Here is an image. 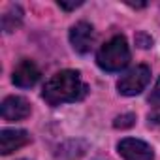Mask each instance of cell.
<instances>
[{
  "mask_svg": "<svg viewBox=\"0 0 160 160\" xmlns=\"http://www.w3.org/2000/svg\"><path fill=\"white\" fill-rule=\"evenodd\" d=\"M85 94H87V85L81 81V75L75 70H62L55 73L42 91V98L49 106L77 102L85 98Z\"/></svg>",
  "mask_w": 160,
  "mask_h": 160,
  "instance_id": "obj_1",
  "label": "cell"
},
{
  "mask_svg": "<svg viewBox=\"0 0 160 160\" xmlns=\"http://www.w3.org/2000/svg\"><path fill=\"white\" fill-rule=\"evenodd\" d=\"M96 62L106 72L122 70L130 62V49L124 36H113L109 42H106L96 55Z\"/></svg>",
  "mask_w": 160,
  "mask_h": 160,
  "instance_id": "obj_2",
  "label": "cell"
},
{
  "mask_svg": "<svg viewBox=\"0 0 160 160\" xmlns=\"http://www.w3.org/2000/svg\"><path fill=\"white\" fill-rule=\"evenodd\" d=\"M149 79H151V70H149V66L138 64V66L130 68V70L119 79L117 89H119V92L124 94V96H136V94H139V92L147 87Z\"/></svg>",
  "mask_w": 160,
  "mask_h": 160,
  "instance_id": "obj_3",
  "label": "cell"
},
{
  "mask_svg": "<svg viewBox=\"0 0 160 160\" xmlns=\"http://www.w3.org/2000/svg\"><path fill=\"white\" fill-rule=\"evenodd\" d=\"M119 154L124 158V160H152L154 158V152H152V147L147 145L145 141L141 139H134V138H126L122 139L119 145Z\"/></svg>",
  "mask_w": 160,
  "mask_h": 160,
  "instance_id": "obj_4",
  "label": "cell"
},
{
  "mask_svg": "<svg viewBox=\"0 0 160 160\" xmlns=\"http://www.w3.org/2000/svg\"><path fill=\"white\" fill-rule=\"evenodd\" d=\"M92 42H94V30L89 23L79 21L70 28V43L77 53L81 55L89 53L92 47Z\"/></svg>",
  "mask_w": 160,
  "mask_h": 160,
  "instance_id": "obj_5",
  "label": "cell"
},
{
  "mask_svg": "<svg viewBox=\"0 0 160 160\" xmlns=\"http://www.w3.org/2000/svg\"><path fill=\"white\" fill-rule=\"evenodd\" d=\"M0 111H2L4 121L15 122V121H23V119H27L30 115V104L21 96H8L2 102Z\"/></svg>",
  "mask_w": 160,
  "mask_h": 160,
  "instance_id": "obj_6",
  "label": "cell"
},
{
  "mask_svg": "<svg viewBox=\"0 0 160 160\" xmlns=\"http://www.w3.org/2000/svg\"><path fill=\"white\" fill-rule=\"evenodd\" d=\"M12 79H13V83H15L17 87L28 89V87H34V85L38 83V79H40V70H38V66H36L32 60L25 58V60H21V62L15 66Z\"/></svg>",
  "mask_w": 160,
  "mask_h": 160,
  "instance_id": "obj_7",
  "label": "cell"
},
{
  "mask_svg": "<svg viewBox=\"0 0 160 160\" xmlns=\"http://www.w3.org/2000/svg\"><path fill=\"white\" fill-rule=\"evenodd\" d=\"M27 143H30V134L27 130H2L0 132V151L2 154H10L21 147H25Z\"/></svg>",
  "mask_w": 160,
  "mask_h": 160,
  "instance_id": "obj_8",
  "label": "cell"
},
{
  "mask_svg": "<svg viewBox=\"0 0 160 160\" xmlns=\"http://www.w3.org/2000/svg\"><path fill=\"white\" fill-rule=\"evenodd\" d=\"M21 23H23V10L19 6H10L2 15V30L13 32L15 28L21 27Z\"/></svg>",
  "mask_w": 160,
  "mask_h": 160,
  "instance_id": "obj_9",
  "label": "cell"
},
{
  "mask_svg": "<svg viewBox=\"0 0 160 160\" xmlns=\"http://www.w3.org/2000/svg\"><path fill=\"white\" fill-rule=\"evenodd\" d=\"M134 122H136V115L134 113H124V115H119L115 119L113 126L115 128H130V126H134Z\"/></svg>",
  "mask_w": 160,
  "mask_h": 160,
  "instance_id": "obj_10",
  "label": "cell"
},
{
  "mask_svg": "<svg viewBox=\"0 0 160 160\" xmlns=\"http://www.w3.org/2000/svg\"><path fill=\"white\" fill-rule=\"evenodd\" d=\"M136 43H138L139 47L147 49V47H151V45H152V38H151V36H147L145 32H138V34H136Z\"/></svg>",
  "mask_w": 160,
  "mask_h": 160,
  "instance_id": "obj_11",
  "label": "cell"
},
{
  "mask_svg": "<svg viewBox=\"0 0 160 160\" xmlns=\"http://www.w3.org/2000/svg\"><path fill=\"white\" fill-rule=\"evenodd\" d=\"M81 4H83V0H75V2H62V0H60V2H58V6H60L62 10H66V12H72V10H75V8H79Z\"/></svg>",
  "mask_w": 160,
  "mask_h": 160,
  "instance_id": "obj_12",
  "label": "cell"
},
{
  "mask_svg": "<svg viewBox=\"0 0 160 160\" xmlns=\"http://www.w3.org/2000/svg\"><path fill=\"white\" fill-rule=\"evenodd\" d=\"M149 122H151V124H158V126H160V106H156V108L149 113Z\"/></svg>",
  "mask_w": 160,
  "mask_h": 160,
  "instance_id": "obj_13",
  "label": "cell"
},
{
  "mask_svg": "<svg viewBox=\"0 0 160 160\" xmlns=\"http://www.w3.org/2000/svg\"><path fill=\"white\" fill-rule=\"evenodd\" d=\"M151 100H152V102H158V100H160V79L156 81V85H154V89H152V92H151Z\"/></svg>",
  "mask_w": 160,
  "mask_h": 160,
  "instance_id": "obj_14",
  "label": "cell"
}]
</instances>
